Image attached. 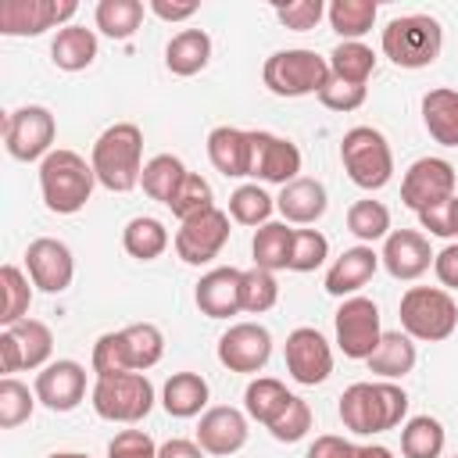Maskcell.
I'll use <instances>...</instances> for the list:
<instances>
[{"label":"cell","instance_id":"54","mask_svg":"<svg viewBox=\"0 0 458 458\" xmlns=\"http://www.w3.org/2000/svg\"><path fill=\"white\" fill-rule=\"evenodd\" d=\"M419 222H422V229H429L433 236H454V233H451V200L419 211Z\"/></svg>","mask_w":458,"mask_h":458},{"label":"cell","instance_id":"29","mask_svg":"<svg viewBox=\"0 0 458 458\" xmlns=\"http://www.w3.org/2000/svg\"><path fill=\"white\" fill-rule=\"evenodd\" d=\"M50 61L61 72H82L97 61V32L86 25H64L57 29L54 43H50Z\"/></svg>","mask_w":458,"mask_h":458},{"label":"cell","instance_id":"60","mask_svg":"<svg viewBox=\"0 0 458 458\" xmlns=\"http://www.w3.org/2000/svg\"><path fill=\"white\" fill-rule=\"evenodd\" d=\"M454 458H458V454H454Z\"/></svg>","mask_w":458,"mask_h":458},{"label":"cell","instance_id":"34","mask_svg":"<svg viewBox=\"0 0 458 458\" xmlns=\"http://www.w3.org/2000/svg\"><path fill=\"white\" fill-rule=\"evenodd\" d=\"M186 179V165L175 157V154H157L143 165V175H140V186L150 200H161V204H172L175 190L182 186Z\"/></svg>","mask_w":458,"mask_h":458},{"label":"cell","instance_id":"8","mask_svg":"<svg viewBox=\"0 0 458 458\" xmlns=\"http://www.w3.org/2000/svg\"><path fill=\"white\" fill-rule=\"evenodd\" d=\"M89 404L100 419L107 422H140L150 415L154 408V386L143 372H122V376H107V379H97L93 383V394H89Z\"/></svg>","mask_w":458,"mask_h":458},{"label":"cell","instance_id":"32","mask_svg":"<svg viewBox=\"0 0 458 458\" xmlns=\"http://www.w3.org/2000/svg\"><path fill=\"white\" fill-rule=\"evenodd\" d=\"M290 397H293V394H290L279 379L258 376V379H250L247 390H243V411H247V419H254V422H261V426H272L276 415L290 404Z\"/></svg>","mask_w":458,"mask_h":458},{"label":"cell","instance_id":"35","mask_svg":"<svg viewBox=\"0 0 458 458\" xmlns=\"http://www.w3.org/2000/svg\"><path fill=\"white\" fill-rule=\"evenodd\" d=\"M379 4L376 0H333L326 7V18L340 39H361L376 25Z\"/></svg>","mask_w":458,"mask_h":458},{"label":"cell","instance_id":"25","mask_svg":"<svg viewBox=\"0 0 458 458\" xmlns=\"http://www.w3.org/2000/svg\"><path fill=\"white\" fill-rule=\"evenodd\" d=\"M326 204H329L326 186H322L318 179H308V175H297V179L286 182V186L279 190V197H276L279 215H283L286 222H293V225H311V222H318V218L326 215Z\"/></svg>","mask_w":458,"mask_h":458},{"label":"cell","instance_id":"41","mask_svg":"<svg viewBox=\"0 0 458 458\" xmlns=\"http://www.w3.org/2000/svg\"><path fill=\"white\" fill-rule=\"evenodd\" d=\"M272 208H276V200L258 182H243L229 193V218L240 225H265Z\"/></svg>","mask_w":458,"mask_h":458},{"label":"cell","instance_id":"9","mask_svg":"<svg viewBox=\"0 0 458 458\" xmlns=\"http://www.w3.org/2000/svg\"><path fill=\"white\" fill-rule=\"evenodd\" d=\"M54 136H57V122L43 104L14 107L4 118V147L14 161H43L54 150Z\"/></svg>","mask_w":458,"mask_h":458},{"label":"cell","instance_id":"24","mask_svg":"<svg viewBox=\"0 0 458 458\" xmlns=\"http://www.w3.org/2000/svg\"><path fill=\"white\" fill-rule=\"evenodd\" d=\"M208 157L225 179L250 175V129L218 125L208 132Z\"/></svg>","mask_w":458,"mask_h":458},{"label":"cell","instance_id":"22","mask_svg":"<svg viewBox=\"0 0 458 458\" xmlns=\"http://www.w3.org/2000/svg\"><path fill=\"white\" fill-rule=\"evenodd\" d=\"M240 286H243V272L233 268V265H222V268H211V272L200 276V283L193 290V301H197L200 315H208V318H229V315L243 311Z\"/></svg>","mask_w":458,"mask_h":458},{"label":"cell","instance_id":"31","mask_svg":"<svg viewBox=\"0 0 458 458\" xmlns=\"http://www.w3.org/2000/svg\"><path fill=\"white\" fill-rule=\"evenodd\" d=\"M122 247H125V254L136 258V261H154V258H161L165 247H168V229H165V222H157V218H150V215H136V218H129L125 229H122Z\"/></svg>","mask_w":458,"mask_h":458},{"label":"cell","instance_id":"27","mask_svg":"<svg viewBox=\"0 0 458 458\" xmlns=\"http://www.w3.org/2000/svg\"><path fill=\"white\" fill-rule=\"evenodd\" d=\"M208 61H211V36L204 29H182L165 47V68L172 75L190 79V75L204 72Z\"/></svg>","mask_w":458,"mask_h":458},{"label":"cell","instance_id":"18","mask_svg":"<svg viewBox=\"0 0 458 458\" xmlns=\"http://www.w3.org/2000/svg\"><path fill=\"white\" fill-rule=\"evenodd\" d=\"M25 272H29L36 290L64 293L75 279V258H72L68 243L54 240V236H39L25 247Z\"/></svg>","mask_w":458,"mask_h":458},{"label":"cell","instance_id":"20","mask_svg":"<svg viewBox=\"0 0 458 458\" xmlns=\"http://www.w3.org/2000/svg\"><path fill=\"white\" fill-rule=\"evenodd\" d=\"M197 444L204 454L229 458L247 444V411L233 404H215L197 422Z\"/></svg>","mask_w":458,"mask_h":458},{"label":"cell","instance_id":"30","mask_svg":"<svg viewBox=\"0 0 458 458\" xmlns=\"http://www.w3.org/2000/svg\"><path fill=\"white\" fill-rule=\"evenodd\" d=\"M161 404L172 419L200 415L204 404H208V379L200 372H172L165 390H161Z\"/></svg>","mask_w":458,"mask_h":458},{"label":"cell","instance_id":"16","mask_svg":"<svg viewBox=\"0 0 458 458\" xmlns=\"http://www.w3.org/2000/svg\"><path fill=\"white\" fill-rule=\"evenodd\" d=\"M283 358H286V372H290L301 386L326 383L329 372H333V347H329V340H326L318 329H311V326H297V329L286 336Z\"/></svg>","mask_w":458,"mask_h":458},{"label":"cell","instance_id":"4","mask_svg":"<svg viewBox=\"0 0 458 458\" xmlns=\"http://www.w3.org/2000/svg\"><path fill=\"white\" fill-rule=\"evenodd\" d=\"M379 47L397 68H429L440 57L444 29L433 14H401L386 21Z\"/></svg>","mask_w":458,"mask_h":458},{"label":"cell","instance_id":"33","mask_svg":"<svg viewBox=\"0 0 458 458\" xmlns=\"http://www.w3.org/2000/svg\"><path fill=\"white\" fill-rule=\"evenodd\" d=\"M329 72H333V79L365 86L369 75L376 72V54H372V47H365L361 39H340V43L333 47V54H329Z\"/></svg>","mask_w":458,"mask_h":458},{"label":"cell","instance_id":"1","mask_svg":"<svg viewBox=\"0 0 458 458\" xmlns=\"http://www.w3.org/2000/svg\"><path fill=\"white\" fill-rule=\"evenodd\" d=\"M404 415H408V394L390 379L351 383L340 394V422H344V429H351L358 437L386 433V429L401 426Z\"/></svg>","mask_w":458,"mask_h":458},{"label":"cell","instance_id":"3","mask_svg":"<svg viewBox=\"0 0 458 458\" xmlns=\"http://www.w3.org/2000/svg\"><path fill=\"white\" fill-rule=\"evenodd\" d=\"M93 186H97V172L75 150L57 147V150H50L39 161V193H43V204L54 215H75V211H82L86 200L93 197Z\"/></svg>","mask_w":458,"mask_h":458},{"label":"cell","instance_id":"58","mask_svg":"<svg viewBox=\"0 0 458 458\" xmlns=\"http://www.w3.org/2000/svg\"><path fill=\"white\" fill-rule=\"evenodd\" d=\"M451 233L458 236V197L451 200Z\"/></svg>","mask_w":458,"mask_h":458},{"label":"cell","instance_id":"2","mask_svg":"<svg viewBox=\"0 0 458 458\" xmlns=\"http://www.w3.org/2000/svg\"><path fill=\"white\" fill-rule=\"evenodd\" d=\"M89 165L97 172V182L111 193H129L140 186L143 175V132L132 122H114L107 125L89 154Z\"/></svg>","mask_w":458,"mask_h":458},{"label":"cell","instance_id":"42","mask_svg":"<svg viewBox=\"0 0 458 458\" xmlns=\"http://www.w3.org/2000/svg\"><path fill=\"white\" fill-rule=\"evenodd\" d=\"M29 283H32V279H29V276H25L18 265H4V268H0V286H4V308H0V322H4V329L25 318L29 304H32V286H29Z\"/></svg>","mask_w":458,"mask_h":458},{"label":"cell","instance_id":"45","mask_svg":"<svg viewBox=\"0 0 458 458\" xmlns=\"http://www.w3.org/2000/svg\"><path fill=\"white\" fill-rule=\"evenodd\" d=\"M32 408H36V394H29V386L18 383L14 376H4L0 379V426L14 429V426L29 422Z\"/></svg>","mask_w":458,"mask_h":458},{"label":"cell","instance_id":"46","mask_svg":"<svg viewBox=\"0 0 458 458\" xmlns=\"http://www.w3.org/2000/svg\"><path fill=\"white\" fill-rule=\"evenodd\" d=\"M329 258V240L318 229H293V247H290V272H315Z\"/></svg>","mask_w":458,"mask_h":458},{"label":"cell","instance_id":"53","mask_svg":"<svg viewBox=\"0 0 458 458\" xmlns=\"http://www.w3.org/2000/svg\"><path fill=\"white\" fill-rule=\"evenodd\" d=\"M433 272H437L440 286L458 290V243H447V247L433 258Z\"/></svg>","mask_w":458,"mask_h":458},{"label":"cell","instance_id":"48","mask_svg":"<svg viewBox=\"0 0 458 458\" xmlns=\"http://www.w3.org/2000/svg\"><path fill=\"white\" fill-rule=\"evenodd\" d=\"M279 444H297V440H304L308 437V429H311V408H308V401L304 397H290V404L276 415V422L272 426H265Z\"/></svg>","mask_w":458,"mask_h":458},{"label":"cell","instance_id":"50","mask_svg":"<svg viewBox=\"0 0 458 458\" xmlns=\"http://www.w3.org/2000/svg\"><path fill=\"white\" fill-rule=\"evenodd\" d=\"M107 458H157V444L143 429H122L111 437Z\"/></svg>","mask_w":458,"mask_h":458},{"label":"cell","instance_id":"40","mask_svg":"<svg viewBox=\"0 0 458 458\" xmlns=\"http://www.w3.org/2000/svg\"><path fill=\"white\" fill-rule=\"evenodd\" d=\"M347 229L361 240V243H376V240H386L390 236V211L386 204L379 200H354L347 208Z\"/></svg>","mask_w":458,"mask_h":458},{"label":"cell","instance_id":"17","mask_svg":"<svg viewBox=\"0 0 458 458\" xmlns=\"http://www.w3.org/2000/svg\"><path fill=\"white\" fill-rule=\"evenodd\" d=\"M297 172H301V150L293 140L265 132V129H250V175L254 179L286 186L297 179Z\"/></svg>","mask_w":458,"mask_h":458},{"label":"cell","instance_id":"55","mask_svg":"<svg viewBox=\"0 0 458 458\" xmlns=\"http://www.w3.org/2000/svg\"><path fill=\"white\" fill-rule=\"evenodd\" d=\"M150 11L161 18V21H186V18H193L200 7L193 4V0H186V4H168V0H150Z\"/></svg>","mask_w":458,"mask_h":458},{"label":"cell","instance_id":"21","mask_svg":"<svg viewBox=\"0 0 458 458\" xmlns=\"http://www.w3.org/2000/svg\"><path fill=\"white\" fill-rule=\"evenodd\" d=\"M433 258L437 254L429 250V240L419 229H394L386 236V243H383V254H379L383 268L394 279H401V283H411V279L426 276L429 265H433Z\"/></svg>","mask_w":458,"mask_h":458},{"label":"cell","instance_id":"7","mask_svg":"<svg viewBox=\"0 0 458 458\" xmlns=\"http://www.w3.org/2000/svg\"><path fill=\"white\" fill-rule=\"evenodd\" d=\"M340 161H344V172L354 186L361 190H383L394 175V154H390V143L379 129L372 125H354L344 132L340 140Z\"/></svg>","mask_w":458,"mask_h":458},{"label":"cell","instance_id":"38","mask_svg":"<svg viewBox=\"0 0 458 458\" xmlns=\"http://www.w3.org/2000/svg\"><path fill=\"white\" fill-rule=\"evenodd\" d=\"M93 21L107 39H129L143 21L140 0H100L93 7Z\"/></svg>","mask_w":458,"mask_h":458},{"label":"cell","instance_id":"51","mask_svg":"<svg viewBox=\"0 0 458 458\" xmlns=\"http://www.w3.org/2000/svg\"><path fill=\"white\" fill-rule=\"evenodd\" d=\"M318 100L329 107V111H358L361 104H365V86H354V82H344V79H333L329 75V82L322 86V93H318Z\"/></svg>","mask_w":458,"mask_h":458},{"label":"cell","instance_id":"39","mask_svg":"<svg viewBox=\"0 0 458 458\" xmlns=\"http://www.w3.org/2000/svg\"><path fill=\"white\" fill-rule=\"evenodd\" d=\"M125 336V351H129V365L132 372H147L161 361L165 354V333L154 326V322H132L122 329Z\"/></svg>","mask_w":458,"mask_h":458},{"label":"cell","instance_id":"5","mask_svg":"<svg viewBox=\"0 0 458 458\" xmlns=\"http://www.w3.org/2000/svg\"><path fill=\"white\" fill-rule=\"evenodd\" d=\"M329 57L304 50V47H290V50H276L265 57L261 64V82L268 86V93L276 97H318L322 86L329 82Z\"/></svg>","mask_w":458,"mask_h":458},{"label":"cell","instance_id":"59","mask_svg":"<svg viewBox=\"0 0 458 458\" xmlns=\"http://www.w3.org/2000/svg\"><path fill=\"white\" fill-rule=\"evenodd\" d=\"M47 458H89V454H82V451H54Z\"/></svg>","mask_w":458,"mask_h":458},{"label":"cell","instance_id":"12","mask_svg":"<svg viewBox=\"0 0 458 458\" xmlns=\"http://www.w3.org/2000/svg\"><path fill=\"white\" fill-rule=\"evenodd\" d=\"M225 240H229V211L208 208V211L182 218L179 233H175V254L186 265H208L222 254Z\"/></svg>","mask_w":458,"mask_h":458},{"label":"cell","instance_id":"36","mask_svg":"<svg viewBox=\"0 0 458 458\" xmlns=\"http://www.w3.org/2000/svg\"><path fill=\"white\" fill-rule=\"evenodd\" d=\"M290 247H293V229H286V222H265L254 233V265L265 272H279L290 265Z\"/></svg>","mask_w":458,"mask_h":458},{"label":"cell","instance_id":"10","mask_svg":"<svg viewBox=\"0 0 458 458\" xmlns=\"http://www.w3.org/2000/svg\"><path fill=\"white\" fill-rule=\"evenodd\" d=\"M336 347L344 351V358L354 361H369V354L376 351L383 329H379V308L369 297H344V304L336 308Z\"/></svg>","mask_w":458,"mask_h":458},{"label":"cell","instance_id":"13","mask_svg":"<svg viewBox=\"0 0 458 458\" xmlns=\"http://www.w3.org/2000/svg\"><path fill=\"white\" fill-rule=\"evenodd\" d=\"M50 354H54V333L39 318H21L0 333L4 372L43 369V365H50Z\"/></svg>","mask_w":458,"mask_h":458},{"label":"cell","instance_id":"19","mask_svg":"<svg viewBox=\"0 0 458 458\" xmlns=\"http://www.w3.org/2000/svg\"><path fill=\"white\" fill-rule=\"evenodd\" d=\"M32 394L50 411H72L86 397V369L79 361H72V358H57V361L39 369Z\"/></svg>","mask_w":458,"mask_h":458},{"label":"cell","instance_id":"11","mask_svg":"<svg viewBox=\"0 0 458 458\" xmlns=\"http://www.w3.org/2000/svg\"><path fill=\"white\" fill-rule=\"evenodd\" d=\"M401 200L415 215L426 211V208L454 200V165L444 161V157H419V161H411L404 179H401Z\"/></svg>","mask_w":458,"mask_h":458},{"label":"cell","instance_id":"52","mask_svg":"<svg viewBox=\"0 0 458 458\" xmlns=\"http://www.w3.org/2000/svg\"><path fill=\"white\" fill-rule=\"evenodd\" d=\"M304 458H354V444L336 433H322V437H315V444L308 447Z\"/></svg>","mask_w":458,"mask_h":458},{"label":"cell","instance_id":"43","mask_svg":"<svg viewBox=\"0 0 458 458\" xmlns=\"http://www.w3.org/2000/svg\"><path fill=\"white\" fill-rule=\"evenodd\" d=\"M240 301H243V311L250 315H261L268 308H276L279 301V283H276V272H265V268H247L243 272V286H240Z\"/></svg>","mask_w":458,"mask_h":458},{"label":"cell","instance_id":"26","mask_svg":"<svg viewBox=\"0 0 458 458\" xmlns=\"http://www.w3.org/2000/svg\"><path fill=\"white\" fill-rule=\"evenodd\" d=\"M415 361H419L415 340L404 329H390V333L379 336L376 351L369 354V372H376L383 379H401L415 369Z\"/></svg>","mask_w":458,"mask_h":458},{"label":"cell","instance_id":"37","mask_svg":"<svg viewBox=\"0 0 458 458\" xmlns=\"http://www.w3.org/2000/svg\"><path fill=\"white\" fill-rule=\"evenodd\" d=\"M444 444H447L444 426L433 415H415L401 426V454L404 458H440Z\"/></svg>","mask_w":458,"mask_h":458},{"label":"cell","instance_id":"6","mask_svg":"<svg viewBox=\"0 0 458 458\" xmlns=\"http://www.w3.org/2000/svg\"><path fill=\"white\" fill-rule=\"evenodd\" d=\"M401 329L411 340L440 344L458 329V304L440 286H408L401 297Z\"/></svg>","mask_w":458,"mask_h":458},{"label":"cell","instance_id":"15","mask_svg":"<svg viewBox=\"0 0 458 458\" xmlns=\"http://www.w3.org/2000/svg\"><path fill=\"white\" fill-rule=\"evenodd\" d=\"M272 358V333L261 322H236L218 336V361L229 372H261Z\"/></svg>","mask_w":458,"mask_h":458},{"label":"cell","instance_id":"56","mask_svg":"<svg viewBox=\"0 0 458 458\" xmlns=\"http://www.w3.org/2000/svg\"><path fill=\"white\" fill-rule=\"evenodd\" d=\"M157 458H204L200 444L197 440H182V437H172L157 447Z\"/></svg>","mask_w":458,"mask_h":458},{"label":"cell","instance_id":"28","mask_svg":"<svg viewBox=\"0 0 458 458\" xmlns=\"http://www.w3.org/2000/svg\"><path fill=\"white\" fill-rule=\"evenodd\" d=\"M422 125L440 147H458V89H429L422 97Z\"/></svg>","mask_w":458,"mask_h":458},{"label":"cell","instance_id":"14","mask_svg":"<svg viewBox=\"0 0 458 458\" xmlns=\"http://www.w3.org/2000/svg\"><path fill=\"white\" fill-rule=\"evenodd\" d=\"M79 11L75 0H4L0 4V32L4 36H39L47 29H64V21Z\"/></svg>","mask_w":458,"mask_h":458},{"label":"cell","instance_id":"44","mask_svg":"<svg viewBox=\"0 0 458 458\" xmlns=\"http://www.w3.org/2000/svg\"><path fill=\"white\" fill-rule=\"evenodd\" d=\"M89 365H93V372H97V379H107V376H122V372H132V365H129V351H125V336H122V329H118V333H104V336H97V344H93V358H89Z\"/></svg>","mask_w":458,"mask_h":458},{"label":"cell","instance_id":"47","mask_svg":"<svg viewBox=\"0 0 458 458\" xmlns=\"http://www.w3.org/2000/svg\"><path fill=\"white\" fill-rule=\"evenodd\" d=\"M172 215L182 222V218H190V215H197V211H208V208H215V197H211V182L204 179V175H197V172H186V179H182V186L175 190V197H172Z\"/></svg>","mask_w":458,"mask_h":458},{"label":"cell","instance_id":"23","mask_svg":"<svg viewBox=\"0 0 458 458\" xmlns=\"http://www.w3.org/2000/svg\"><path fill=\"white\" fill-rule=\"evenodd\" d=\"M379 268V254L369 247V243H358V247H347L326 272V293L333 297H354Z\"/></svg>","mask_w":458,"mask_h":458},{"label":"cell","instance_id":"57","mask_svg":"<svg viewBox=\"0 0 458 458\" xmlns=\"http://www.w3.org/2000/svg\"><path fill=\"white\" fill-rule=\"evenodd\" d=\"M354 458H394V451L383 444H361V447H354Z\"/></svg>","mask_w":458,"mask_h":458},{"label":"cell","instance_id":"49","mask_svg":"<svg viewBox=\"0 0 458 458\" xmlns=\"http://www.w3.org/2000/svg\"><path fill=\"white\" fill-rule=\"evenodd\" d=\"M322 14H326V4H322V0H293V4H279V7H276V18H279L286 29H293V32L315 29V25L322 21Z\"/></svg>","mask_w":458,"mask_h":458}]
</instances>
